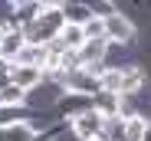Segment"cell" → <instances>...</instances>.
<instances>
[{"mask_svg": "<svg viewBox=\"0 0 151 141\" xmlns=\"http://www.w3.org/2000/svg\"><path fill=\"white\" fill-rule=\"evenodd\" d=\"M59 46H63V49H82V46H86V33H82V26L66 23V26L59 30Z\"/></svg>", "mask_w": 151, "mask_h": 141, "instance_id": "4", "label": "cell"}, {"mask_svg": "<svg viewBox=\"0 0 151 141\" xmlns=\"http://www.w3.org/2000/svg\"><path fill=\"white\" fill-rule=\"evenodd\" d=\"M72 128H76V135H79V138H89V141H92L99 131H102V112H99V108L79 112V115L72 118Z\"/></svg>", "mask_w": 151, "mask_h": 141, "instance_id": "1", "label": "cell"}, {"mask_svg": "<svg viewBox=\"0 0 151 141\" xmlns=\"http://www.w3.org/2000/svg\"><path fill=\"white\" fill-rule=\"evenodd\" d=\"M20 99H23V89H17V85L7 89V92H0V105H17Z\"/></svg>", "mask_w": 151, "mask_h": 141, "instance_id": "10", "label": "cell"}, {"mask_svg": "<svg viewBox=\"0 0 151 141\" xmlns=\"http://www.w3.org/2000/svg\"><path fill=\"white\" fill-rule=\"evenodd\" d=\"M141 141H151V128H145V135H141Z\"/></svg>", "mask_w": 151, "mask_h": 141, "instance_id": "11", "label": "cell"}, {"mask_svg": "<svg viewBox=\"0 0 151 141\" xmlns=\"http://www.w3.org/2000/svg\"><path fill=\"white\" fill-rule=\"evenodd\" d=\"M102 89L105 92H122V82H125V72H118V69H109V72H102Z\"/></svg>", "mask_w": 151, "mask_h": 141, "instance_id": "8", "label": "cell"}, {"mask_svg": "<svg viewBox=\"0 0 151 141\" xmlns=\"http://www.w3.org/2000/svg\"><path fill=\"white\" fill-rule=\"evenodd\" d=\"M82 33H86V39H105V20L89 16V20L82 23Z\"/></svg>", "mask_w": 151, "mask_h": 141, "instance_id": "7", "label": "cell"}, {"mask_svg": "<svg viewBox=\"0 0 151 141\" xmlns=\"http://www.w3.org/2000/svg\"><path fill=\"white\" fill-rule=\"evenodd\" d=\"M92 141H105V138H92Z\"/></svg>", "mask_w": 151, "mask_h": 141, "instance_id": "12", "label": "cell"}, {"mask_svg": "<svg viewBox=\"0 0 151 141\" xmlns=\"http://www.w3.org/2000/svg\"><path fill=\"white\" fill-rule=\"evenodd\" d=\"M145 122L141 118H135V115H132V118L128 122H125V138H128V141H141V135H145Z\"/></svg>", "mask_w": 151, "mask_h": 141, "instance_id": "9", "label": "cell"}, {"mask_svg": "<svg viewBox=\"0 0 151 141\" xmlns=\"http://www.w3.org/2000/svg\"><path fill=\"white\" fill-rule=\"evenodd\" d=\"M105 36H112V39H118V43H128V39L135 36V26H132L122 13H109V20H105Z\"/></svg>", "mask_w": 151, "mask_h": 141, "instance_id": "3", "label": "cell"}, {"mask_svg": "<svg viewBox=\"0 0 151 141\" xmlns=\"http://www.w3.org/2000/svg\"><path fill=\"white\" fill-rule=\"evenodd\" d=\"M36 79H40V69L36 66H17L10 72V82L17 89H30V85H36Z\"/></svg>", "mask_w": 151, "mask_h": 141, "instance_id": "5", "label": "cell"}, {"mask_svg": "<svg viewBox=\"0 0 151 141\" xmlns=\"http://www.w3.org/2000/svg\"><path fill=\"white\" fill-rule=\"evenodd\" d=\"M105 56V39H86L82 46V62H99Z\"/></svg>", "mask_w": 151, "mask_h": 141, "instance_id": "6", "label": "cell"}, {"mask_svg": "<svg viewBox=\"0 0 151 141\" xmlns=\"http://www.w3.org/2000/svg\"><path fill=\"white\" fill-rule=\"evenodd\" d=\"M23 49H27V33L23 30H7L0 36V56L4 59H17Z\"/></svg>", "mask_w": 151, "mask_h": 141, "instance_id": "2", "label": "cell"}]
</instances>
